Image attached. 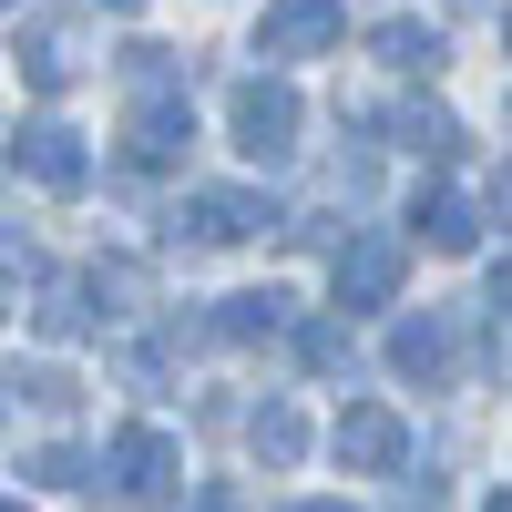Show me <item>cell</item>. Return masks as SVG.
Segmentation results:
<instances>
[{
	"instance_id": "15",
	"label": "cell",
	"mask_w": 512,
	"mask_h": 512,
	"mask_svg": "<svg viewBox=\"0 0 512 512\" xmlns=\"http://www.w3.org/2000/svg\"><path fill=\"white\" fill-rule=\"evenodd\" d=\"M492 297H502V308H512V267H502V277H492Z\"/></svg>"
},
{
	"instance_id": "12",
	"label": "cell",
	"mask_w": 512,
	"mask_h": 512,
	"mask_svg": "<svg viewBox=\"0 0 512 512\" xmlns=\"http://www.w3.org/2000/svg\"><path fill=\"white\" fill-rule=\"evenodd\" d=\"M379 62H400V72H431V62H441V31H420V21H390V31H379Z\"/></svg>"
},
{
	"instance_id": "19",
	"label": "cell",
	"mask_w": 512,
	"mask_h": 512,
	"mask_svg": "<svg viewBox=\"0 0 512 512\" xmlns=\"http://www.w3.org/2000/svg\"><path fill=\"white\" fill-rule=\"evenodd\" d=\"M0 512H31V502H0Z\"/></svg>"
},
{
	"instance_id": "5",
	"label": "cell",
	"mask_w": 512,
	"mask_h": 512,
	"mask_svg": "<svg viewBox=\"0 0 512 512\" xmlns=\"http://www.w3.org/2000/svg\"><path fill=\"white\" fill-rule=\"evenodd\" d=\"M338 41V0H277L267 11V52H328Z\"/></svg>"
},
{
	"instance_id": "14",
	"label": "cell",
	"mask_w": 512,
	"mask_h": 512,
	"mask_svg": "<svg viewBox=\"0 0 512 512\" xmlns=\"http://www.w3.org/2000/svg\"><path fill=\"white\" fill-rule=\"evenodd\" d=\"M31 482H52V492H72V482H93V461H82V451H41V461H31Z\"/></svg>"
},
{
	"instance_id": "20",
	"label": "cell",
	"mask_w": 512,
	"mask_h": 512,
	"mask_svg": "<svg viewBox=\"0 0 512 512\" xmlns=\"http://www.w3.org/2000/svg\"><path fill=\"white\" fill-rule=\"evenodd\" d=\"M113 11H134V0H113Z\"/></svg>"
},
{
	"instance_id": "16",
	"label": "cell",
	"mask_w": 512,
	"mask_h": 512,
	"mask_svg": "<svg viewBox=\"0 0 512 512\" xmlns=\"http://www.w3.org/2000/svg\"><path fill=\"white\" fill-rule=\"evenodd\" d=\"M297 512H349V502H297Z\"/></svg>"
},
{
	"instance_id": "9",
	"label": "cell",
	"mask_w": 512,
	"mask_h": 512,
	"mask_svg": "<svg viewBox=\"0 0 512 512\" xmlns=\"http://www.w3.org/2000/svg\"><path fill=\"white\" fill-rule=\"evenodd\" d=\"M390 359H400L410 379H441V369H451V328H441V318H410V328L390 338Z\"/></svg>"
},
{
	"instance_id": "10",
	"label": "cell",
	"mask_w": 512,
	"mask_h": 512,
	"mask_svg": "<svg viewBox=\"0 0 512 512\" xmlns=\"http://www.w3.org/2000/svg\"><path fill=\"white\" fill-rule=\"evenodd\" d=\"M420 236H431L441 256H461V246H472V205H461V195H420Z\"/></svg>"
},
{
	"instance_id": "6",
	"label": "cell",
	"mask_w": 512,
	"mask_h": 512,
	"mask_svg": "<svg viewBox=\"0 0 512 512\" xmlns=\"http://www.w3.org/2000/svg\"><path fill=\"white\" fill-rule=\"evenodd\" d=\"M11 154L31 164V175H41V185H62V195L82 185V134H72V123H31V134H21Z\"/></svg>"
},
{
	"instance_id": "8",
	"label": "cell",
	"mask_w": 512,
	"mask_h": 512,
	"mask_svg": "<svg viewBox=\"0 0 512 512\" xmlns=\"http://www.w3.org/2000/svg\"><path fill=\"white\" fill-rule=\"evenodd\" d=\"M185 144H195V113L185 103H144L134 113V164H175Z\"/></svg>"
},
{
	"instance_id": "7",
	"label": "cell",
	"mask_w": 512,
	"mask_h": 512,
	"mask_svg": "<svg viewBox=\"0 0 512 512\" xmlns=\"http://www.w3.org/2000/svg\"><path fill=\"white\" fill-rule=\"evenodd\" d=\"M185 226H195V246H236L246 226H267V205H256V195H195ZM185 226H175V236H185Z\"/></svg>"
},
{
	"instance_id": "2",
	"label": "cell",
	"mask_w": 512,
	"mask_h": 512,
	"mask_svg": "<svg viewBox=\"0 0 512 512\" xmlns=\"http://www.w3.org/2000/svg\"><path fill=\"white\" fill-rule=\"evenodd\" d=\"M236 144L256 164H277L297 144V93H287V82H246V93H236Z\"/></svg>"
},
{
	"instance_id": "1",
	"label": "cell",
	"mask_w": 512,
	"mask_h": 512,
	"mask_svg": "<svg viewBox=\"0 0 512 512\" xmlns=\"http://www.w3.org/2000/svg\"><path fill=\"white\" fill-rule=\"evenodd\" d=\"M113 492H123V502H175V492H185V451L134 420V431L113 441Z\"/></svg>"
},
{
	"instance_id": "21",
	"label": "cell",
	"mask_w": 512,
	"mask_h": 512,
	"mask_svg": "<svg viewBox=\"0 0 512 512\" xmlns=\"http://www.w3.org/2000/svg\"><path fill=\"white\" fill-rule=\"evenodd\" d=\"M502 41H512V21H502Z\"/></svg>"
},
{
	"instance_id": "3",
	"label": "cell",
	"mask_w": 512,
	"mask_h": 512,
	"mask_svg": "<svg viewBox=\"0 0 512 512\" xmlns=\"http://www.w3.org/2000/svg\"><path fill=\"white\" fill-rule=\"evenodd\" d=\"M400 451H410V441H400V420H390V410H369V400H359L349 420H338V461H359V472H400Z\"/></svg>"
},
{
	"instance_id": "17",
	"label": "cell",
	"mask_w": 512,
	"mask_h": 512,
	"mask_svg": "<svg viewBox=\"0 0 512 512\" xmlns=\"http://www.w3.org/2000/svg\"><path fill=\"white\" fill-rule=\"evenodd\" d=\"M482 512H512V492H492V502H482Z\"/></svg>"
},
{
	"instance_id": "11",
	"label": "cell",
	"mask_w": 512,
	"mask_h": 512,
	"mask_svg": "<svg viewBox=\"0 0 512 512\" xmlns=\"http://www.w3.org/2000/svg\"><path fill=\"white\" fill-rule=\"evenodd\" d=\"M267 328H287V297H277V287L226 297V338H267Z\"/></svg>"
},
{
	"instance_id": "13",
	"label": "cell",
	"mask_w": 512,
	"mask_h": 512,
	"mask_svg": "<svg viewBox=\"0 0 512 512\" xmlns=\"http://www.w3.org/2000/svg\"><path fill=\"white\" fill-rule=\"evenodd\" d=\"M297 441H308V420H297L287 400H277V410H256V451H267V461H297Z\"/></svg>"
},
{
	"instance_id": "4",
	"label": "cell",
	"mask_w": 512,
	"mask_h": 512,
	"mask_svg": "<svg viewBox=\"0 0 512 512\" xmlns=\"http://www.w3.org/2000/svg\"><path fill=\"white\" fill-rule=\"evenodd\" d=\"M390 287H400V246H390V236H369V246L338 256V297H349V308H379Z\"/></svg>"
},
{
	"instance_id": "18",
	"label": "cell",
	"mask_w": 512,
	"mask_h": 512,
	"mask_svg": "<svg viewBox=\"0 0 512 512\" xmlns=\"http://www.w3.org/2000/svg\"><path fill=\"white\" fill-rule=\"evenodd\" d=\"M502 216H512V175H502Z\"/></svg>"
}]
</instances>
